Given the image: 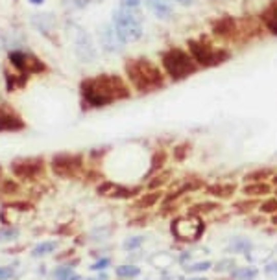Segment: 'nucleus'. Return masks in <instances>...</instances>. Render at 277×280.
I'll use <instances>...</instances> for the list:
<instances>
[{
	"label": "nucleus",
	"instance_id": "obj_1",
	"mask_svg": "<svg viewBox=\"0 0 277 280\" xmlns=\"http://www.w3.org/2000/svg\"><path fill=\"white\" fill-rule=\"evenodd\" d=\"M131 96V87L122 76L102 72L89 76L80 83V98L85 109H102Z\"/></svg>",
	"mask_w": 277,
	"mask_h": 280
},
{
	"label": "nucleus",
	"instance_id": "obj_2",
	"mask_svg": "<svg viewBox=\"0 0 277 280\" xmlns=\"http://www.w3.org/2000/svg\"><path fill=\"white\" fill-rule=\"evenodd\" d=\"M124 74L128 85L138 94H150L165 89L166 76L148 57H129L124 63Z\"/></svg>",
	"mask_w": 277,
	"mask_h": 280
},
{
	"label": "nucleus",
	"instance_id": "obj_3",
	"mask_svg": "<svg viewBox=\"0 0 277 280\" xmlns=\"http://www.w3.org/2000/svg\"><path fill=\"white\" fill-rule=\"evenodd\" d=\"M161 64L165 76L170 78L172 81H183V79L194 76L200 69L189 52L181 50V48H168V50L161 52Z\"/></svg>",
	"mask_w": 277,
	"mask_h": 280
},
{
	"label": "nucleus",
	"instance_id": "obj_4",
	"mask_svg": "<svg viewBox=\"0 0 277 280\" xmlns=\"http://www.w3.org/2000/svg\"><path fill=\"white\" fill-rule=\"evenodd\" d=\"M189 54L194 59V63L198 67H203V69L218 67V64L226 63L231 57V52L227 48H218L211 42L196 41V39L189 41Z\"/></svg>",
	"mask_w": 277,
	"mask_h": 280
},
{
	"label": "nucleus",
	"instance_id": "obj_5",
	"mask_svg": "<svg viewBox=\"0 0 277 280\" xmlns=\"http://www.w3.org/2000/svg\"><path fill=\"white\" fill-rule=\"evenodd\" d=\"M113 28L124 42L138 41L143 37V15L118 8L113 11Z\"/></svg>",
	"mask_w": 277,
	"mask_h": 280
},
{
	"label": "nucleus",
	"instance_id": "obj_6",
	"mask_svg": "<svg viewBox=\"0 0 277 280\" xmlns=\"http://www.w3.org/2000/svg\"><path fill=\"white\" fill-rule=\"evenodd\" d=\"M52 174L55 177L63 179H72L82 174L83 170V157L80 153H57L50 161Z\"/></svg>",
	"mask_w": 277,
	"mask_h": 280
},
{
	"label": "nucleus",
	"instance_id": "obj_7",
	"mask_svg": "<svg viewBox=\"0 0 277 280\" xmlns=\"http://www.w3.org/2000/svg\"><path fill=\"white\" fill-rule=\"evenodd\" d=\"M9 64L13 67L17 72L24 74V76H32V74H45L48 70L46 63L37 57L32 52H24V50H13L9 52L8 55Z\"/></svg>",
	"mask_w": 277,
	"mask_h": 280
},
{
	"label": "nucleus",
	"instance_id": "obj_8",
	"mask_svg": "<svg viewBox=\"0 0 277 280\" xmlns=\"http://www.w3.org/2000/svg\"><path fill=\"white\" fill-rule=\"evenodd\" d=\"M9 170L18 179L35 181L45 175V159L43 157H23L11 162Z\"/></svg>",
	"mask_w": 277,
	"mask_h": 280
},
{
	"label": "nucleus",
	"instance_id": "obj_9",
	"mask_svg": "<svg viewBox=\"0 0 277 280\" xmlns=\"http://www.w3.org/2000/svg\"><path fill=\"white\" fill-rule=\"evenodd\" d=\"M74 54L82 63H94L98 59V50L94 46V41L83 28H78L76 35H74Z\"/></svg>",
	"mask_w": 277,
	"mask_h": 280
},
{
	"label": "nucleus",
	"instance_id": "obj_10",
	"mask_svg": "<svg viewBox=\"0 0 277 280\" xmlns=\"http://www.w3.org/2000/svg\"><path fill=\"white\" fill-rule=\"evenodd\" d=\"M172 232H174L175 238L185 240V242H192V240H198L202 236L203 221L196 216L181 218V220H175L172 223Z\"/></svg>",
	"mask_w": 277,
	"mask_h": 280
},
{
	"label": "nucleus",
	"instance_id": "obj_11",
	"mask_svg": "<svg viewBox=\"0 0 277 280\" xmlns=\"http://www.w3.org/2000/svg\"><path fill=\"white\" fill-rule=\"evenodd\" d=\"M211 32L218 39L233 41V39H236V33H239V20L235 17H231V15L218 17L216 20L211 23Z\"/></svg>",
	"mask_w": 277,
	"mask_h": 280
},
{
	"label": "nucleus",
	"instance_id": "obj_12",
	"mask_svg": "<svg viewBox=\"0 0 277 280\" xmlns=\"http://www.w3.org/2000/svg\"><path fill=\"white\" fill-rule=\"evenodd\" d=\"M100 45L107 54H118V52H122L126 42L120 39L113 24H106L100 28Z\"/></svg>",
	"mask_w": 277,
	"mask_h": 280
},
{
	"label": "nucleus",
	"instance_id": "obj_13",
	"mask_svg": "<svg viewBox=\"0 0 277 280\" xmlns=\"http://www.w3.org/2000/svg\"><path fill=\"white\" fill-rule=\"evenodd\" d=\"M24 127H26V124L21 118V115L15 113L11 107L0 103V131L13 133V131H23Z\"/></svg>",
	"mask_w": 277,
	"mask_h": 280
},
{
	"label": "nucleus",
	"instance_id": "obj_14",
	"mask_svg": "<svg viewBox=\"0 0 277 280\" xmlns=\"http://www.w3.org/2000/svg\"><path fill=\"white\" fill-rule=\"evenodd\" d=\"M98 193L100 196H106V198L113 199H128L131 196H135V190L128 188V186H122V184L111 183V181H104V183L98 186Z\"/></svg>",
	"mask_w": 277,
	"mask_h": 280
},
{
	"label": "nucleus",
	"instance_id": "obj_15",
	"mask_svg": "<svg viewBox=\"0 0 277 280\" xmlns=\"http://www.w3.org/2000/svg\"><path fill=\"white\" fill-rule=\"evenodd\" d=\"M259 18H261V24H263L264 30L277 37V0H270L261 11Z\"/></svg>",
	"mask_w": 277,
	"mask_h": 280
},
{
	"label": "nucleus",
	"instance_id": "obj_16",
	"mask_svg": "<svg viewBox=\"0 0 277 280\" xmlns=\"http://www.w3.org/2000/svg\"><path fill=\"white\" fill-rule=\"evenodd\" d=\"M30 210H32V205H28V203H9L0 210V220H2V223H15L21 218V214H26Z\"/></svg>",
	"mask_w": 277,
	"mask_h": 280
},
{
	"label": "nucleus",
	"instance_id": "obj_17",
	"mask_svg": "<svg viewBox=\"0 0 277 280\" xmlns=\"http://www.w3.org/2000/svg\"><path fill=\"white\" fill-rule=\"evenodd\" d=\"M32 24L45 35H50L55 30V18L50 13H35L32 17Z\"/></svg>",
	"mask_w": 277,
	"mask_h": 280
},
{
	"label": "nucleus",
	"instance_id": "obj_18",
	"mask_svg": "<svg viewBox=\"0 0 277 280\" xmlns=\"http://www.w3.org/2000/svg\"><path fill=\"white\" fill-rule=\"evenodd\" d=\"M28 78L30 76H24V74L21 72H9V70H6L4 72V79H6V89H8V92H13V91H18V89H24V85L28 83Z\"/></svg>",
	"mask_w": 277,
	"mask_h": 280
},
{
	"label": "nucleus",
	"instance_id": "obj_19",
	"mask_svg": "<svg viewBox=\"0 0 277 280\" xmlns=\"http://www.w3.org/2000/svg\"><path fill=\"white\" fill-rule=\"evenodd\" d=\"M148 8L152 9L153 15L157 18H170L172 17V8L166 0H146Z\"/></svg>",
	"mask_w": 277,
	"mask_h": 280
},
{
	"label": "nucleus",
	"instance_id": "obj_20",
	"mask_svg": "<svg viewBox=\"0 0 277 280\" xmlns=\"http://www.w3.org/2000/svg\"><path fill=\"white\" fill-rule=\"evenodd\" d=\"M57 247H60V244L57 242H54V240H46V242H43V244L35 245L32 251V256L33 258H41V256H46V254H52L54 251H57Z\"/></svg>",
	"mask_w": 277,
	"mask_h": 280
},
{
	"label": "nucleus",
	"instance_id": "obj_21",
	"mask_svg": "<svg viewBox=\"0 0 277 280\" xmlns=\"http://www.w3.org/2000/svg\"><path fill=\"white\" fill-rule=\"evenodd\" d=\"M227 251H229V253L249 254V251H251V244H249V240H246V238H235V240H231Z\"/></svg>",
	"mask_w": 277,
	"mask_h": 280
},
{
	"label": "nucleus",
	"instance_id": "obj_22",
	"mask_svg": "<svg viewBox=\"0 0 277 280\" xmlns=\"http://www.w3.org/2000/svg\"><path fill=\"white\" fill-rule=\"evenodd\" d=\"M207 192L212 196H218V198H229L231 193L235 192V186L233 184H214V186H209Z\"/></svg>",
	"mask_w": 277,
	"mask_h": 280
},
{
	"label": "nucleus",
	"instance_id": "obj_23",
	"mask_svg": "<svg viewBox=\"0 0 277 280\" xmlns=\"http://www.w3.org/2000/svg\"><path fill=\"white\" fill-rule=\"evenodd\" d=\"M17 236H18V229H15V227H2V229H0V244L15 242Z\"/></svg>",
	"mask_w": 277,
	"mask_h": 280
},
{
	"label": "nucleus",
	"instance_id": "obj_24",
	"mask_svg": "<svg viewBox=\"0 0 277 280\" xmlns=\"http://www.w3.org/2000/svg\"><path fill=\"white\" fill-rule=\"evenodd\" d=\"M233 276H235L236 280H251L257 276V269H255V267H240V269L233 271Z\"/></svg>",
	"mask_w": 277,
	"mask_h": 280
},
{
	"label": "nucleus",
	"instance_id": "obj_25",
	"mask_svg": "<svg viewBox=\"0 0 277 280\" xmlns=\"http://www.w3.org/2000/svg\"><path fill=\"white\" fill-rule=\"evenodd\" d=\"M270 192V186L266 183H259V184H249L244 188L246 196H263V193Z\"/></svg>",
	"mask_w": 277,
	"mask_h": 280
},
{
	"label": "nucleus",
	"instance_id": "obj_26",
	"mask_svg": "<svg viewBox=\"0 0 277 280\" xmlns=\"http://www.w3.org/2000/svg\"><path fill=\"white\" fill-rule=\"evenodd\" d=\"M138 273H141V269H138L137 266H118L116 267V275H118L120 278H133V276H137Z\"/></svg>",
	"mask_w": 277,
	"mask_h": 280
},
{
	"label": "nucleus",
	"instance_id": "obj_27",
	"mask_svg": "<svg viewBox=\"0 0 277 280\" xmlns=\"http://www.w3.org/2000/svg\"><path fill=\"white\" fill-rule=\"evenodd\" d=\"M165 161H166V153L165 152H161V149H159L157 153H153V157H152V166H150V171H148V174H153V171H157L159 168H163Z\"/></svg>",
	"mask_w": 277,
	"mask_h": 280
},
{
	"label": "nucleus",
	"instance_id": "obj_28",
	"mask_svg": "<svg viewBox=\"0 0 277 280\" xmlns=\"http://www.w3.org/2000/svg\"><path fill=\"white\" fill-rule=\"evenodd\" d=\"M120 8L126 9V11L141 13V0H120Z\"/></svg>",
	"mask_w": 277,
	"mask_h": 280
},
{
	"label": "nucleus",
	"instance_id": "obj_29",
	"mask_svg": "<svg viewBox=\"0 0 277 280\" xmlns=\"http://www.w3.org/2000/svg\"><path fill=\"white\" fill-rule=\"evenodd\" d=\"M157 199H159V193L152 192V193H146L143 199H138L137 207H153L157 203Z\"/></svg>",
	"mask_w": 277,
	"mask_h": 280
},
{
	"label": "nucleus",
	"instance_id": "obj_30",
	"mask_svg": "<svg viewBox=\"0 0 277 280\" xmlns=\"http://www.w3.org/2000/svg\"><path fill=\"white\" fill-rule=\"evenodd\" d=\"M211 266H212L211 262H198V264H189V266H183V269H185V271H190V273H194V271H207Z\"/></svg>",
	"mask_w": 277,
	"mask_h": 280
},
{
	"label": "nucleus",
	"instance_id": "obj_31",
	"mask_svg": "<svg viewBox=\"0 0 277 280\" xmlns=\"http://www.w3.org/2000/svg\"><path fill=\"white\" fill-rule=\"evenodd\" d=\"M74 273V269H72V266H61V267H57L54 271V276L57 280H65L67 276H70Z\"/></svg>",
	"mask_w": 277,
	"mask_h": 280
},
{
	"label": "nucleus",
	"instance_id": "obj_32",
	"mask_svg": "<svg viewBox=\"0 0 277 280\" xmlns=\"http://www.w3.org/2000/svg\"><path fill=\"white\" fill-rule=\"evenodd\" d=\"M144 240L143 238H128L124 242V249L126 251H137L141 245H143Z\"/></svg>",
	"mask_w": 277,
	"mask_h": 280
},
{
	"label": "nucleus",
	"instance_id": "obj_33",
	"mask_svg": "<svg viewBox=\"0 0 277 280\" xmlns=\"http://www.w3.org/2000/svg\"><path fill=\"white\" fill-rule=\"evenodd\" d=\"M268 175H272V170H270V168H264V170H259V171H253V174H249L246 179L257 181V179H263V177H268Z\"/></svg>",
	"mask_w": 277,
	"mask_h": 280
},
{
	"label": "nucleus",
	"instance_id": "obj_34",
	"mask_svg": "<svg viewBox=\"0 0 277 280\" xmlns=\"http://www.w3.org/2000/svg\"><path fill=\"white\" fill-rule=\"evenodd\" d=\"M261 210L266 212V214H272V212H277V199H268L266 203H263Z\"/></svg>",
	"mask_w": 277,
	"mask_h": 280
},
{
	"label": "nucleus",
	"instance_id": "obj_35",
	"mask_svg": "<svg viewBox=\"0 0 277 280\" xmlns=\"http://www.w3.org/2000/svg\"><path fill=\"white\" fill-rule=\"evenodd\" d=\"M18 186L15 184V181H4L2 183V188H0V192H4V193H17Z\"/></svg>",
	"mask_w": 277,
	"mask_h": 280
},
{
	"label": "nucleus",
	"instance_id": "obj_36",
	"mask_svg": "<svg viewBox=\"0 0 277 280\" xmlns=\"http://www.w3.org/2000/svg\"><path fill=\"white\" fill-rule=\"evenodd\" d=\"M233 267H235V262H233V260H222L220 264H218L216 267H214V271H229V269H233Z\"/></svg>",
	"mask_w": 277,
	"mask_h": 280
},
{
	"label": "nucleus",
	"instance_id": "obj_37",
	"mask_svg": "<svg viewBox=\"0 0 277 280\" xmlns=\"http://www.w3.org/2000/svg\"><path fill=\"white\" fill-rule=\"evenodd\" d=\"M13 275H15V269H13V267H9V266L0 267V280H9Z\"/></svg>",
	"mask_w": 277,
	"mask_h": 280
},
{
	"label": "nucleus",
	"instance_id": "obj_38",
	"mask_svg": "<svg viewBox=\"0 0 277 280\" xmlns=\"http://www.w3.org/2000/svg\"><path fill=\"white\" fill-rule=\"evenodd\" d=\"M109 266V258H102V260H98V262L92 264V269H96V271H100V269H106V267Z\"/></svg>",
	"mask_w": 277,
	"mask_h": 280
},
{
	"label": "nucleus",
	"instance_id": "obj_39",
	"mask_svg": "<svg viewBox=\"0 0 277 280\" xmlns=\"http://www.w3.org/2000/svg\"><path fill=\"white\" fill-rule=\"evenodd\" d=\"M264 271H266L268 275H277V262H273V264H268V266L264 267Z\"/></svg>",
	"mask_w": 277,
	"mask_h": 280
},
{
	"label": "nucleus",
	"instance_id": "obj_40",
	"mask_svg": "<svg viewBox=\"0 0 277 280\" xmlns=\"http://www.w3.org/2000/svg\"><path fill=\"white\" fill-rule=\"evenodd\" d=\"M177 4H181V6H190L192 4V0H175Z\"/></svg>",
	"mask_w": 277,
	"mask_h": 280
},
{
	"label": "nucleus",
	"instance_id": "obj_41",
	"mask_svg": "<svg viewBox=\"0 0 277 280\" xmlns=\"http://www.w3.org/2000/svg\"><path fill=\"white\" fill-rule=\"evenodd\" d=\"M65 280H82V276H80V275H74V273H72V275L67 276V278H65Z\"/></svg>",
	"mask_w": 277,
	"mask_h": 280
},
{
	"label": "nucleus",
	"instance_id": "obj_42",
	"mask_svg": "<svg viewBox=\"0 0 277 280\" xmlns=\"http://www.w3.org/2000/svg\"><path fill=\"white\" fill-rule=\"evenodd\" d=\"M30 4H35V6H41V4H45V0H28Z\"/></svg>",
	"mask_w": 277,
	"mask_h": 280
},
{
	"label": "nucleus",
	"instance_id": "obj_43",
	"mask_svg": "<svg viewBox=\"0 0 277 280\" xmlns=\"http://www.w3.org/2000/svg\"><path fill=\"white\" fill-rule=\"evenodd\" d=\"M189 280H205V278H189Z\"/></svg>",
	"mask_w": 277,
	"mask_h": 280
},
{
	"label": "nucleus",
	"instance_id": "obj_44",
	"mask_svg": "<svg viewBox=\"0 0 277 280\" xmlns=\"http://www.w3.org/2000/svg\"><path fill=\"white\" fill-rule=\"evenodd\" d=\"M273 181H275V183H277V175H275V177H273Z\"/></svg>",
	"mask_w": 277,
	"mask_h": 280
},
{
	"label": "nucleus",
	"instance_id": "obj_45",
	"mask_svg": "<svg viewBox=\"0 0 277 280\" xmlns=\"http://www.w3.org/2000/svg\"><path fill=\"white\" fill-rule=\"evenodd\" d=\"M0 177H2V168H0Z\"/></svg>",
	"mask_w": 277,
	"mask_h": 280
}]
</instances>
